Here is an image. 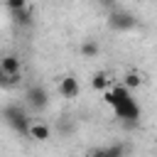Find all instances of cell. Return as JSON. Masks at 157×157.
<instances>
[{
  "label": "cell",
  "mask_w": 157,
  "mask_h": 157,
  "mask_svg": "<svg viewBox=\"0 0 157 157\" xmlns=\"http://www.w3.org/2000/svg\"><path fill=\"white\" fill-rule=\"evenodd\" d=\"M0 118H2L15 132H20L22 137H27L29 118H27V113H25V108H22L20 103H10V105H5V108L0 110Z\"/></svg>",
  "instance_id": "obj_1"
},
{
  "label": "cell",
  "mask_w": 157,
  "mask_h": 157,
  "mask_svg": "<svg viewBox=\"0 0 157 157\" xmlns=\"http://www.w3.org/2000/svg\"><path fill=\"white\" fill-rule=\"evenodd\" d=\"M113 108H115L118 120H120L125 128H137V123H140V105L135 103L132 96H130V98H123V101H115Z\"/></svg>",
  "instance_id": "obj_2"
},
{
  "label": "cell",
  "mask_w": 157,
  "mask_h": 157,
  "mask_svg": "<svg viewBox=\"0 0 157 157\" xmlns=\"http://www.w3.org/2000/svg\"><path fill=\"white\" fill-rule=\"evenodd\" d=\"M137 25V17L128 10H120V7H110V15H108V27L113 32H128V29H135Z\"/></svg>",
  "instance_id": "obj_3"
},
{
  "label": "cell",
  "mask_w": 157,
  "mask_h": 157,
  "mask_svg": "<svg viewBox=\"0 0 157 157\" xmlns=\"http://www.w3.org/2000/svg\"><path fill=\"white\" fill-rule=\"evenodd\" d=\"M25 101H27V105H29L32 110H44V108L49 105V91H47L44 86L34 83V86H29V88H27Z\"/></svg>",
  "instance_id": "obj_4"
},
{
  "label": "cell",
  "mask_w": 157,
  "mask_h": 157,
  "mask_svg": "<svg viewBox=\"0 0 157 157\" xmlns=\"http://www.w3.org/2000/svg\"><path fill=\"white\" fill-rule=\"evenodd\" d=\"M56 91H59V96H61V98H76V96H78V91H81V83H78V78H76V76L66 74V76H61V78H59Z\"/></svg>",
  "instance_id": "obj_5"
},
{
  "label": "cell",
  "mask_w": 157,
  "mask_h": 157,
  "mask_svg": "<svg viewBox=\"0 0 157 157\" xmlns=\"http://www.w3.org/2000/svg\"><path fill=\"white\" fill-rule=\"evenodd\" d=\"M0 69L5 74H22V61L17 54H5L0 56Z\"/></svg>",
  "instance_id": "obj_6"
},
{
  "label": "cell",
  "mask_w": 157,
  "mask_h": 157,
  "mask_svg": "<svg viewBox=\"0 0 157 157\" xmlns=\"http://www.w3.org/2000/svg\"><path fill=\"white\" fill-rule=\"evenodd\" d=\"M27 137H32V140H37V142H44V140L52 137V130H49V125H44V123H29Z\"/></svg>",
  "instance_id": "obj_7"
},
{
  "label": "cell",
  "mask_w": 157,
  "mask_h": 157,
  "mask_svg": "<svg viewBox=\"0 0 157 157\" xmlns=\"http://www.w3.org/2000/svg\"><path fill=\"white\" fill-rule=\"evenodd\" d=\"M78 54H81L83 59H96V56L101 54V44H98V39H83V42L78 44Z\"/></svg>",
  "instance_id": "obj_8"
},
{
  "label": "cell",
  "mask_w": 157,
  "mask_h": 157,
  "mask_svg": "<svg viewBox=\"0 0 157 157\" xmlns=\"http://www.w3.org/2000/svg\"><path fill=\"white\" fill-rule=\"evenodd\" d=\"M12 12V20H15V25H22V27H29L32 25V12H29V7L25 5V7H20V10H10Z\"/></svg>",
  "instance_id": "obj_9"
},
{
  "label": "cell",
  "mask_w": 157,
  "mask_h": 157,
  "mask_svg": "<svg viewBox=\"0 0 157 157\" xmlns=\"http://www.w3.org/2000/svg\"><path fill=\"white\" fill-rule=\"evenodd\" d=\"M123 86H128V88H140V86H142V76H140L137 71H128V74L123 76Z\"/></svg>",
  "instance_id": "obj_10"
},
{
  "label": "cell",
  "mask_w": 157,
  "mask_h": 157,
  "mask_svg": "<svg viewBox=\"0 0 157 157\" xmlns=\"http://www.w3.org/2000/svg\"><path fill=\"white\" fill-rule=\"evenodd\" d=\"M105 86H108V74L105 71H98V74L91 76V88L93 91H103Z\"/></svg>",
  "instance_id": "obj_11"
},
{
  "label": "cell",
  "mask_w": 157,
  "mask_h": 157,
  "mask_svg": "<svg viewBox=\"0 0 157 157\" xmlns=\"http://www.w3.org/2000/svg\"><path fill=\"white\" fill-rule=\"evenodd\" d=\"M5 5H7V10H20L27 5V0H5Z\"/></svg>",
  "instance_id": "obj_12"
},
{
  "label": "cell",
  "mask_w": 157,
  "mask_h": 157,
  "mask_svg": "<svg viewBox=\"0 0 157 157\" xmlns=\"http://www.w3.org/2000/svg\"><path fill=\"white\" fill-rule=\"evenodd\" d=\"M98 5H101V7H113L115 0H98Z\"/></svg>",
  "instance_id": "obj_13"
}]
</instances>
